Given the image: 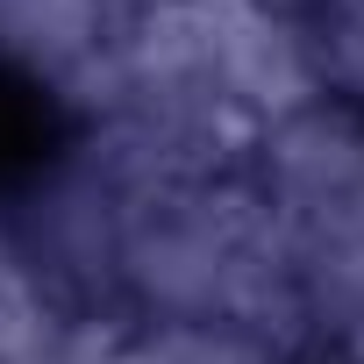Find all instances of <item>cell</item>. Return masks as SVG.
Listing matches in <instances>:
<instances>
[{"mask_svg": "<svg viewBox=\"0 0 364 364\" xmlns=\"http://www.w3.org/2000/svg\"><path fill=\"white\" fill-rule=\"evenodd\" d=\"M314 65H321V86L336 79L350 100H364V0H314Z\"/></svg>", "mask_w": 364, "mask_h": 364, "instance_id": "7", "label": "cell"}, {"mask_svg": "<svg viewBox=\"0 0 364 364\" xmlns=\"http://www.w3.org/2000/svg\"><path fill=\"white\" fill-rule=\"evenodd\" d=\"M286 236H293L307 321L328 328L336 343L364 336V178H350L343 193L286 215Z\"/></svg>", "mask_w": 364, "mask_h": 364, "instance_id": "3", "label": "cell"}, {"mask_svg": "<svg viewBox=\"0 0 364 364\" xmlns=\"http://www.w3.org/2000/svg\"><path fill=\"white\" fill-rule=\"evenodd\" d=\"M58 343V314L43 279L22 264L15 243H0V364H43Z\"/></svg>", "mask_w": 364, "mask_h": 364, "instance_id": "6", "label": "cell"}, {"mask_svg": "<svg viewBox=\"0 0 364 364\" xmlns=\"http://www.w3.org/2000/svg\"><path fill=\"white\" fill-rule=\"evenodd\" d=\"M100 43H107V8L100 0H0V50L22 58L43 79H58V86Z\"/></svg>", "mask_w": 364, "mask_h": 364, "instance_id": "4", "label": "cell"}, {"mask_svg": "<svg viewBox=\"0 0 364 364\" xmlns=\"http://www.w3.org/2000/svg\"><path fill=\"white\" fill-rule=\"evenodd\" d=\"M114 364H272V343L229 321H157L150 336H122Z\"/></svg>", "mask_w": 364, "mask_h": 364, "instance_id": "5", "label": "cell"}, {"mask_svg": "<svg viewBox=\"0 0 364 364\" xmlns=\"http://www.w3.org/2000/svg\"><path fill=\"white\" fill-rule=\"evenodd\" d=\"M15 250L43 279V293H100L114 279V250H122V193L86 164L65 171L50 193H36L29 236Z\"/></svg>", "mask_w": 364, "mask_h": 364, "instance_id": "2", "label": "cell"}, {"mask_svg": "<svg viewBox=\"0 0 364 364\" xmlns=\"http://www.w3.org/2000/svg\"><path fill=\"white\" fill-rule=\"evenodd\" d=\"M114 279L164 321H229L257 343L307 328L293 236L243 178H186L122 200Z\"/></svg>", "mask_w": 364, "mask_h": 364, "instance_id": "1", "label": "cell"}]
</instances>
